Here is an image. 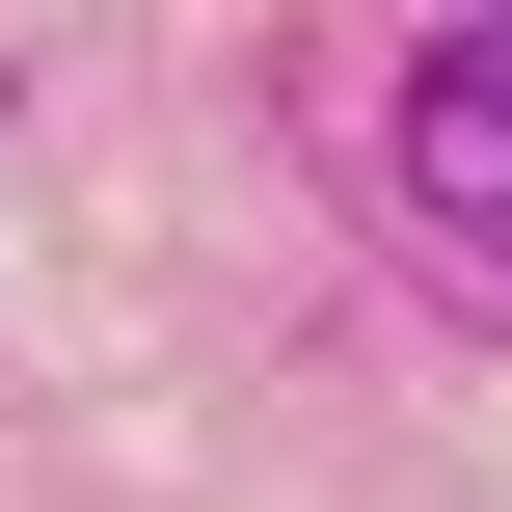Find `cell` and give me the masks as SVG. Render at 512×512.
<instances>
[{
    "mask_svg": "<svg viewBox=\"0 0 512 512\" xmlns=\"http://www.w3.org/2000/svg\"><path fill=\"white\" fill-rule=\"evenodd\" d=\"M378 189H405V243H432V270L512 324V27H432V54H405V108H378Z\"/></svg>",
    "mask_w": 512,
    "mask_h": 512,
    "instance_id": "6da1fadb",
    "label": "cell"
}]
</instances>
